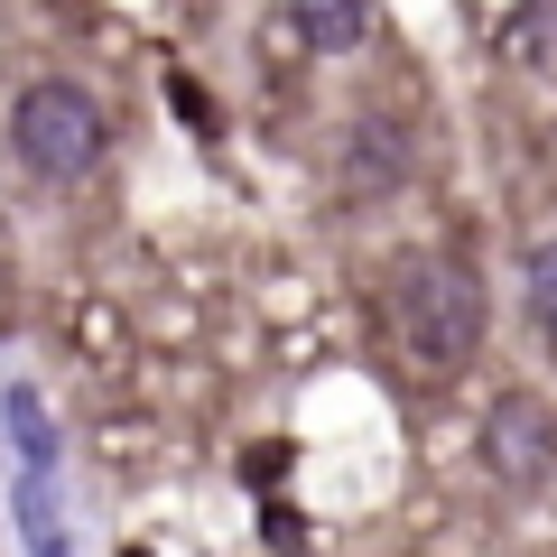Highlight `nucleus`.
Listing matches in <instances>:
<instances>
[{
  "label": "nucleus",
  "mask_w": 557,
  "mask_h": 557,
  "mask_svg": "<svg viewBox=\"0 0 557 557\" xmlns=\"http://www.w3.org/2000/svg\"><path fill=\"white\" fill-rule=\"evenodd\" d=\"M10 149H20V168L38 186H75L102 168V149H112V121H102V102L84 94V84L47 75L28 84L20 102H10Z\"/></svg>",
  "instance_id": "2"
},
{
  "label": "nucleus",
  "mask_w": 557,
  "mask_h": 557,
  "mask_svg": "<svg viewBox=\"0 0 557 557\" xmlns=\"http://www.w3.org/2000/svg\"><path fill=\"white\" fill-rule=\"evenodd\" d=\"M391 335L409 344V362H428V372H465V362L483 354V335H493V298H483L474 260H456V251L409 260L399 288H391Z\"/></svg>",
  "instance_id": "1"
},
{
  "label": "nucleus",
  "mask_w": 557,
  "mask_h": 557,
  "mask_svg": "<svg viewBox=\"0 0 557 557\" xmlns=\"http://www.w3.org/2000/svg\"><path fill=\"white\" fill-rule=\"evenodd\" d=\"M483 465H493L502 483H539L557 465V428L539 399H502L493 418H483Z\"/></svg>",
  "instance_id": "3"
},
{
  "label": "nucleus",
  "mask_w": 557,
  "mask_h": 557,
  "mask_svg": "<svg viewBox=\"0 0 557 557\" xmlns=\"http://www.w3.org/2000/svg\"><path fill=\"white\" fill-rule=\"evenodd\" d=\"M344 159H354V186H362V196H381V186L409 177V139H391V131H354V149H344Z\"/></svg>",
  "instance_id": "5"
},
{
  "label": "nucleus",
  "mask_w": 557,
  "mask_h": 557,
  "mask_svg": "<svg viewBox=\"0 0 557 557\" xmlns=\"http://www.w3.org/2000/svg\"><path fill=\"white\" fill-rule=\"evenodd\" d=\"M530 317H539V335L557 344V233L530 251Z\"/></svg>",
  "instance_id": "6"
},
{
  "label": "nucleus",
  "mask_w": 557,
  "mask_h": 557,
  "mask_svg": "<svg viewBox=\"0 0 557 557\" xmlns=\"http://www.w3.org/2000/svg\"><path fill=\"white\" fill-rule=\"evenodd\" d=\"M372 0H288V28H298V47H317V57H354L362 38H372Z\"/></svg>",
  "instance_id": "4"
}]
</instances>
